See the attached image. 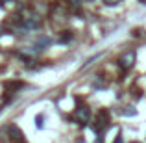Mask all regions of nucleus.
Listing matches in <instances>:
<instances>
[{
    "label": "nucleus",
    "mask_w": 146,
    "mask_h": 143,
    "mask_svg": "<svg viewBox=\"0 0 146 143\" xmlns=\"http://www.w3.org/2000/svg\"><path fill=\"white\" fill-rule=\"evenodd\" d=\"M135 60H137L135 52H133V50H129V52H126V54H122V56H120V60H118V65H120L124 71H128L129 67H133Z\"/></svg>",
    "instance_id": "f257e3e1"
},
{
    "label": "nucleus",
    "mask_w": 146,
    "mask_h": 143,
    "mask_svg": "<svg viewBox=\"0 0 146 143\" xmlns=\"http://www.w3.org/2000/svg\"><path fill=\"white\" fill-rule=\"evenodd\" d=\"M74 117H76V121L82 123V125L89 123V121H91V108H87V106H80V108H76Z\"/></svg>",
    "instance_id": "f03ea898"
},
{
    "label": "nucleus",
    "mask_w": 146,
    "mask_h": 143,
    "mask_svg": "<svg viewBox=\"0 0 146 143\" xmlns=\"http://www.w3.org/2000/svg\"><path fill=\"white\" fill-rule=\"evenodd\" d=\"M7 134H9V138H11V141H13V143H24V134L21 132L19 126L11 125L9 128H7Z\"/></svg>",
    "instance_id": "7ed1b4c3"
},
{
    "label": "nucleus",
    "mask_w": 146,
    "mask_h": 143,
    "mask_svg": "<svg viewBox=\"0 0 146 143\" xmlns=\"http://www.w3.org/2000/svg\"><path fill=\"white\" fill-rule=\"evenodd\" d=\"M120 113H122V115H128V117H129V115H135V113H137V110H135L133 106H126L124 110L120 111Z\"/></svg>",
    "instance_id": "20e7f679"
},
{
    "label": "nucleus",
    "mask_w": 146,
    "mask_h": 143,
    "mask_svg": "<svg viewBox=\"0 0 146 143\" xmlns=\"http://www.w3.org/2000/svg\"><path fill=\"white\" fill-rule=\"evenodd\" d=\"M59 41H61V43H68V41H72V34L70 32H63V36H59Z\"/></svg>",
    "instance_id": "39448f33"
},
{
    "label": "nucleus",
    "mask_w": 146,
    "mask_h": 143,
    "mask_svg": "<svg viewBox=\"0 0 146 143\" xmlns=\"http://www.w3.org/2000/svg\"><path fill=\"white\" fill-rule=\"evenodd\" d=\"M93 87H94V89H102V87H106V82H102V80H100V76H98V78L93 82Z\"/></svg>",
    "instance_id": "423d86ee"
},
{
    "label": "nucleus",
    "mask_w": 146,
    "mask_h": 143,
    "mask_svg": "<svg viewBox=\"0 0 146 143\" xmlns=\"http://www.w3.org/2000/svg\"><path fill=\"white\" fill-rule=\"evenodd\" d=\"M35 125H37V128H43V115H37V117H35Z\"/></svg>",
    "instance_id": "0eeeda50"
},
{
    "label": "nucleus",
    "mask_w": 146,
    "mask_h": 143,
    "mask_svg": "<svg viewBox=\"0 0 146 143\" xmlns=\"http://www.w3.org/2000/svg\"><path fill=\"white\" fill-rule=\"evenodd\" d=\"M118 2H120V0H104V4H107V6H117Z\"/></svg>",
    "instance_id": "6e6552de"
},
{
    "label": "nucleus",
    "mask_w": 146,
    "mask_h": 143,
    "mask_svg": "<svg viewBox=\"0 0 146 143\" xmlns=\"http://www.w3.org/2000/svg\"><path fill=\"white\" fill-rule=\"evenodd\" d=\"M115 143H122V134L118 132V136H117V140H115Z\"/></svg>",
    "instance_id": "1a4fd4ad"
},
{
    "label": "nucleus",
    "mask_w": 146,
    "mask_h": 143,
    "mask_svg": "<svg viewBox=\"0 0 146 143\" xmlns=\"http://www.w3.org/2000/svg\"><path fill=\"white\" fill-rule=\"evenodd\" d=\"M68 2H70V4H74V6H78V4L82 2V0H68Z\"/></svg>",
    "instance_id": "9d476101"
},
{
    "label": "nucleus",
    "mask_w": 146,
    "mask_h": 143,
    "mask_svg": "<svg viewBox=\"0 0 146 143\" xmlns=\"http://www.w3.org/2000/svg\"><path fill=\"white\" fill-rule=\"evenodd\" d=\"M4 2H7V0H0V6H2V4H4Z\"/></svg>",
    "instance_id": "9b49d317"
},
{
    "label": "nucleus",
    "mask_w": 146,
    "mask_h": 143,
    "mask_svg": "<svg viewBox=\"0 0 146 143\" xmlns=\"http://www.w3.org/2000/svg\"><path fill=\"white\" fill-rule=\"evenodd\" d=\"M131 143H141V141H131Z\"/></svg>",
    "instance_id": "f8f14e48"
},
{
    "label": "nucleus",
    "mask_w": 146,
    "mask_h": 143,
    "mask_svg": "<svg viewBox=\"0 0 146 143\" xmlns=\"http://www.w3.org/2000/svg\"><path fill=\"white\" fill-rule=\"evenodd\" d=\"M0 36H2V30H0Z\"/></svg>",
    "instance_id": "ddd939ff"
}]
</instances>
